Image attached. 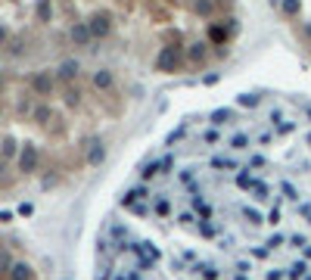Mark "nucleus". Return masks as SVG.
<instances>
[{
	"label": "nucleus",
	"instance_id": "1",
	"mask_svg": "<svg viewBox=\"0 0 311 280\" xmlns=\"http://www.w3.org/2000/svg\"><path fill=\"white\" fill-rule=\"evenodd\" d=\"M118 205L97 280H311V103L246 93L180 125Z\"/></svg>",
	"mask_w": 311,
	"mask_h": 280
},
{
	"label": "nucleus",
	"instance_id": "2",
	"mask_svg": "<svg viewBox=\"0 0 311 280\" xmlns=\"http://www.w3.org/2000/svg\"><path fill=\"white\" fill-rule=\"evenodd\" d=\"M115 28L153 72H203L233 50L240 0H112Z\"/></svg>",
	"mask_w": 311,
	"mask_h": 280
},
{
	"label": "nucleus",
	"instance_id": "3",
	"mask_svg": "<svg viewBox=\"0 0 311 280\" xmlns=\"http://www.w3.org/2000/svg\"><path fill=\"white\" fill-rule=\"evenodd\" d=\"M277 22L311 53V0H271Z\"/></svg>",
	"mask_w": 311,
	"mask_h": 280
},
{
	"label": "nucleus",
	"instance_id": "4",
	"mask_svg": "<svg viewBox=\"0 0 311 280\" xmlns=\"http://www.w3.org/2000/svg\"><path fill=\"white\" fill-rule=\"evenodd\" d=\"M28 84H31V93H38V97H50V93L56 90V75H50V72H34L31 78H28Z\"/></svg>",
	"mask_w": 311,
	"mask_h": 280
},
{
	"label": "nucleus",
	"instance_id": "5",
	"mask_svg": "<svg viewBox=\"0 0 311 280\" xmlns=\"http://www.w3.org/2000/svg\"><path fill=\"white\" fill-rule=\"evenodd\" d=\"M38 162H41V153H38V146L25 143V149L19 153V168H22V172H34V168H38Z\"/></svg>",
	"mask_w": 311,
	"mask_h": 280
},
{
	"label": "nucleus",
	"instance_id": "6",
	"mask_svg": "<svg viewBox=\"0 0 311 280\" xmlns=\"http://www.w3.org/2000/svg\"><path fill=\"white\" fill-rule=\"evenodd\" d=\"M13 280H31V265H25V261H16L13 271H10Z\"/></svg>",
	"mask_w": 311,
	"mask_h": 280
},
{
	"label": "nucleus",
	"instance_id": "7",
	"mask_svg": "<svg viewBox=\"0 0 311 280\" xmlns=\"http://www.w3.org/2000/svg\"><path fill=\"white\" fill-rule=\"evenodd\" d=\"M13 265H16V261L10 258V252H0V274H4V271H13Z\"/></svg>",
	"mask_w": 311,
	"mask_h": 280
},
{
	"label": "nucleus",
	"instance_id": "8",
	"mask_svg": "<svg viewBox=\"0 0 311 280\" xmlns=\"http://www.w3.org/2000/svg\"><path fill=\"white\" fill-rule=\"evenodd\" d=\"M7 41H10V28L0 25V44H7Z\"/></svg>",
	"mask_w": 311,
	"mask_h": 280
},
{
	"label": "nucleus",
	"instance_id": "9",
	"mask_svg": "<svg viewBox=\"0 0 311 280\" xmlns=\"http://www.w3.org/2000/svg\"><path fill=\"white\" fill-rule=\"evenodd\" d=\"M0 175H4V165H0Z\"/></svg>",
	"mask_w": 311,
	"mask_h": 280
},
{
	"label": "nucleus",
	"instance_id": "10",
	"mask_svg": "<svg viewBox=\"0 0 311 280\" xmlns=\"http://www.w3.org/2000/svg\"><path fill=\"white\" fill-rule=\"evenodd\" d=\"M0 87H4V78H0Z\"/></svg>",
	"mask_w": 311,
	"mask_h": 280
}]
</instances>
